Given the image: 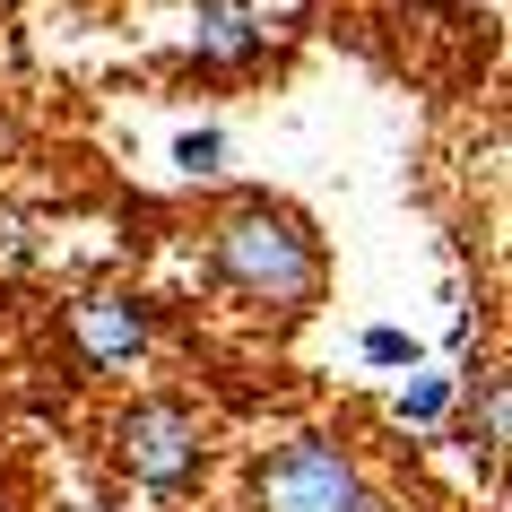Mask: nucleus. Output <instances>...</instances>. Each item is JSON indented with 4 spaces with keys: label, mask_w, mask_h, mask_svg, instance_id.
<instances>
[{
    "label": "nucleus",
    "mask_w": 512,
    "mask_h": 512,
    "mask_svg": "<svg viewBox=\"0 0 512 512\" xmlns=\"http://www.w3.org/2000/svg\"><path fill=\"white\" fill-rule=\"evenodd\" d=\"M209 270L226 296L261 304V313H304V304H322V235L304 226L287 200H270V191H243V200H226L209 226Z\"/></svg>",
    "instance_id": "obj_1"
},
{
    "label": "nucleus",
    "mask_w": 512,
    "mask_h": 512,
    "mask_svg": "<svg viewBox=\"0 0 512 512\" xmlns=\"http://www.w3.org/2000/svg\"><path fill=\"white\" fill-rule=\"evenodd\" d=\"M113 469H122L131 486H148V495L200 486V469H209V417H200L191 400H174V391L131 400L122 417H113Z\"/></svg>",
    "instance_id": "obj_2"
},
{
    "label": "nucleus",
    "mask_w": 512,
    "mask_h": 512,
    "mask_svg": "<svg viewBox=\"0 0 512 512\" xmlns=\"http://www.w3.org/2000/svg\"><path fill=\"white\" fill-rule=\"evenodd\" d=\"M252 512H382L365 460L339 452L330 434H287L252 469Z\"/></svg>",
    "instance_id": "obj_3"
},
{
    "label": "nucleus",
    "mask_w": 512,
    "mask_h": 512,
    "mask_svg": "<svg viewBox=\"0 0 512 512\" xmlns=\"http://www.w3.org/2000/svg\"><path fill=\"white\" fill-rule=\"evenodd\" d=\"M70 348H79L87 374H131L157 348V313L139 296H122V287H96V296L70 304Z\"/></svg>",
    "instance_id": "obj_4"
},
{
    "label": "nucleus",
    "mask_w": 512,
    "mask_h": 512,
    "mask_svg": "<svg viewBox=\"0 0 512 512\" xmlns=\"http://www.w3.org/2000/svg\"><path fill=\"white\" fill-rule=\"evenodd\" d=\"M261 53H270L261 0H191V61L200 70H252Z\"/></svg>",
    "instance_id": "obj_5"
},
{
    "label": "nucleus",
    "mask_w": 512,
    "mask_h": 512,
    "mask_svg": "<svg viewBox=\"0 0 512 512\" xmlns=\"http://www.w3.org/2000/svg\"><path fill=\"white\" fill-rule=\"evenodd\" d=\"M504 408H512V382L495 374V365H478V382H469V452L495 469L504 460Z\"/></svg>",
    "instance_id": "obj_6"
},
{
    "label": "nucleus",
    "mask_w": 512,
    "mask_h": 512,
    "mask_svg": "<svg viewBox=\"0 0 512 512\" xmlns=\"http://www.w3.org/2000/svg\"><path fill=\"white\" fill-rule=\"evenodd\" d=\"M443 408H452V374H417L400 391V426H434Z\"/></svg>",
    "instance_id": "obj_7"
},
{
    "label": "nucleus",
    "mask_w": 512,
    "mask_h": 512,
    "mask_svg": "<svg viewBox=\"0 0 512 512\" xmlns=\"http://www.w3.org/2000/svg\"><path fill=\"white\" fill-rule=\"evenodd\" d=\"M35 252H44V243H35V217L27 209H0V270H27Z\"/></svg>",
    "instance_id": "obj_8"
},
{
    "label": "nucleus",
    "mask_w": 512,
    "mask_h": 512,
    "mask_svg": "<svg viewBox=\"0 0 512 512\" xmlns=\"http://www.w3.org/2000/svg\"><path fill=\"white\" fill-rule=\"evenodd\" d=\"M174 165H183V174H217V165H226V131H183L174 139Z\"/></svg>",
    "instance_id": "obj_9"
},
{
    "label": "nucleus",
    "mask_w": 512,
    "mask_h": 512,
    "mask_svg": "<svg viewBox=\"0 0 512 512\" xmlns=\"http://www.w3.org/2000/svg\"><path fill=\"white\" fill-rule=\"evenodd\" d=\"M365 365H417V339L408 330H365Z\"/></svg>",
    "instance_id": "obj_10"
}]
</instances>
